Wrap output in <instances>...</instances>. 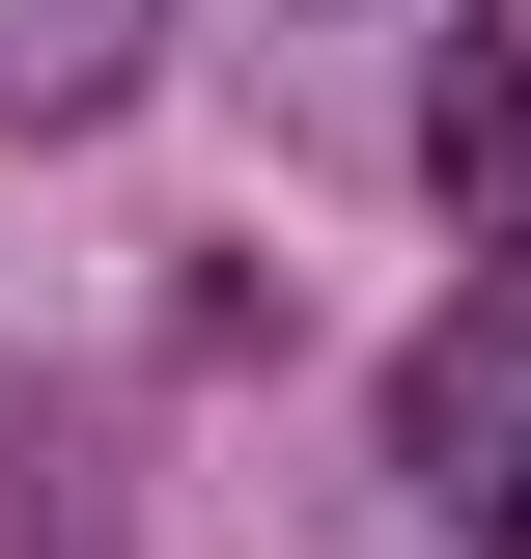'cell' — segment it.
<instances>
[{"mask_svg":"<svg viewBox=\"0 0 531 559\" xmlns=\"http://www.w3.org/2000/svg\"><path fill=\"white\" fill-rule=\"evenodd\" d=\"M113 57H140V0H0V112H84Z\"/></svg>","mask_w":531,"mask_h":559,"instance_id":"3","label":"cell"},{"mask_svg":"<svg viewBox=\"0 0 531 559\" xmlns=\"http://www.w3.org/2000/svg\"><path fill=\"white\" fill-rule=\"evenodd\" d=\"M420 168H448L475 224H531V0H475V28H448V84H420Z\"/></svg>","mask_w":531,"mask_h":559,"instance_id":"2","label":"cell"},{"mask_svg":"<svg viewBox=\"0 0 531 559\" xmlns=\"http://www.w3.org/2000/svg\"><path fill=\"white\" fill-rule=\"evenodd\" d=\"M392 448H420V503H448V532H504V559H531V252L392 364Z\"/></svg>","mask_w":531,"mask_h":559,"instance_id":"1","label":"cell"}]
</instances>
